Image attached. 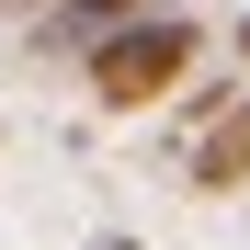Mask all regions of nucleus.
<instances>
[{"label": "nucleus", "instance_id": "nucleus-5", "mask_svg": "<svg viewBox=\"0 0 250 250\" xmlns=\"http://www.w3.org/2000/svg\"><path fill=\"white\" fill-rule=\"evenodd\" d=\"M228 46H239V57H250V12H239V34H228Z\"/></svg>", "mask_w": 250, "mask_h": 250}, {"label": "nucleus", "instance_id": "nucleus-6", "mask_svg": "<svg viewBox=\"0 0 250 250\" xmlns=\"http://www.w3.org/2000/svg\"><path fill=\"white\" fill-rule=\"evenodd\" d=\"M0 12H46V0H0Z\"/></svg>", "mask_w": 250, "mask_h": 250}, {"label": "nucleus", "instance_id": "nucleus-3", "mask_svg": "<svg viewBox=\"0 0 250 250\" xmlns=\"http://www.w3.org/2000/svg\"><path fill=\"white\" fill-rule=\"evenodd\" d=\"M137 12H159V0H57V12H34V46H68V57H91L114 23H137Z\"/></svg>", "mask_w": 250, "mask_h": 250}, {"label": "nucleus", "instance_id": "nucleus-2", "mask_svg": "<svg viewBox=\"0 0 250 250\" xmlns=\"http://www.w3.org/2000/svg\"><path fill=\"white\" fill-rule=\"evenodd\" d=\"M182 182H193V193H239V182H250V91L182 148Z\"/></svg>", "mask_w": 250, "mask_h": 250}, {"label": "nucleus", "instance_id": "nucleus-4", "mask_svg": "<svg viewBox=\"0 0 250 250\" xmlns=\"http://www.w3.org/2000/svg\"><path fill=\"white\" fill-rule=\"evenodd\" d=\"M91 250H148V239H125V228H103V239H91Z\"/></svg>", "mask_w": 250, "mask_h": 250}, {"label": "nucleus", "instance_id": "nucleus-1", "mask_svg": "<svg viewBox=\"0 0 250 250\" xmlns=\"http://www.w3.org/2000/svg\"><path fill=\"white\" fill-rule=\"evenodd\" d=\"M193 57H205V23L182 12V0H159V12L114 23L103 46L80 57V80H91V103H103V114H171V103H182V80H193Z\"/></svg>", "mask_w": 250, "mask_h": 250}]
</instances>
